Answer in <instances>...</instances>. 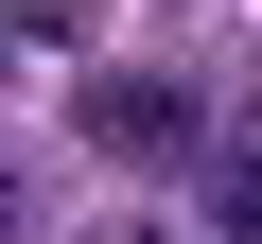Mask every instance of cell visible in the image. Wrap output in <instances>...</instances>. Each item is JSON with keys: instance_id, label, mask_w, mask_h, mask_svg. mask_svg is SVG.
<instances>
[{"instance_id": "cell-1", "label": "cell", "mask_w": 262, "mask_h": 244, "mask_svg": "<svg viewBox=\"0 0 262 244\" xmlns=\"http://www.w3.org/2000/svg\"><path fill=\"white\" fill-rule=\"evenodd\" d=\"M88 157H122V175L192 157V87H158V70H105V87H88Z\"/></svg>"}, {"instance_id": "cell-2", "label": "cell", "mask_w": 262, "mask_h": 244, "mask_svg": "<svg viewBox=\"0 0 262 244\" xmlns=\"http://www.w3.org/2000/svg\"><path fill=\"white\" fill-rule=\"evenodd\" d=\"M210 227H227V244H262V105L210 140Z\"/></svg>"}, {"instance_id": "cell-3", "label": "cell", "mask_w": 262, "mask_h": 244, "mask_svg": "<svg viewBox=\"0 0 262 244\" xmlns=\"http://www.w3.org/2000/svg\"><path fill=\"white\" fill-rule=\"evenodd\" d=\"M0 227H18V175H0Z\"/></svg>"}, {"instance_id": "cell-4", "label": "cell", "mask_w": 262, "mask_h": 244, "mask_svg": "<svg viewBox=\"0 0 262 244\" xmlns=\"http://www.w3.org/2000/svg\"><path fill=\"white\" fill-rule=\"evenodd\" d=\"M105 244H158V227H105Z\"/></svg>"}]
</instances>
